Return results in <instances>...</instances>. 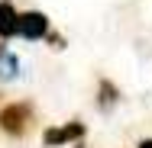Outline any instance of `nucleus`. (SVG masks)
<instances>
[{
  "label": "nucleus",
  "instance_id": "2",
  "mask_svg": "<svg viewBox=\"0 0 152 148\" xmlns=\"http://www.w3.org/2000/svg\"><path fill=\"white\" fill-rule=\"evenodd\" d=\"M84 132H88V126H84L81 119H68V122H61V126H49V129L42 132V145H45V148L75 145V142L84 139Z\"/></svg>",
  "mask_w": 152,
  "mask_h": 148
},
{
  "label": "nucleus",
  "instance_id": "3",
  "mask_svg": "<svg viewBox=\"0 0 152 148\" xmlns=\"http://www.w3.org/2000/svg\"><path fill=\"white\" fill-rule=\"evenodd\" d=\"M52 32V23L42 10H23L20 13V35L29 39V42H39V39H49Z\"/></svg>",
  "mask_w": 152,
  "mask_h": 148
},
{
  "label": "nucleus",
  "instance_id": "8",
  "mask_svg": "<svg viewBox=\"0 0 152 148\" xmlns=\"http://www.w3.org/2000/svg\"><path fill=\"white\" fill-rule=\"evenodd\" d=\"M136 148H152V139H142V142H139Z\"/></svg>",
  "mask_w": 152,
  "mask_h": 148
},
{
  "label": "nucleus",
  "instance_id": "9",
  "mask_svg": "<svg viewBox=\"0 0 152 148\" xmlns=\"http://www.w3.org/2000/svg\"><path fill=\"white\" fill-rule=\"evenodd\" d=\"M75 148H84V145H75Z\"/></svg>",
  "mask_w": 152,
  "mask_h": 148
},
{
  "label": "nucleus",
  "instance_id": "5",
  "mask_svg": "<svg viewBox=\"0 0 152 148\" xmlns=\"http://www.w3.org/2000/svg\"><path fill=\"white\" fill-rule=\"evenodd\" d=\"M117 103H120V90H117V84L107 81V77H100V81H97V110H100V113H110Z\"/></svg>",
  "mask_w": 152,
  "mask_h": 148
},
{
  "label": "nucleus",
  "instance_id": "6",
  "mask_svg": "<svg viewBox=\"0 0 152 148\" xmlns=\"http://www.w3.org/2000/svg\"><path fill=\"white\" fill-rule=\"evenodd\" d=\"M16 74H20V61H16V55H10V52L3 48V52H0V77H3V81H13Z\"/></svg>",
  "mask_w": 152,
  "mask_h": 148
},
{
  "label": "nucleus",
  "instance_id": "4",
  "mask_svg": "<svg viewBox=\"0 0 152 148\" xmlns=\"http://www.w3.org/2000/svg\"><path fill=\"white\" fill-rule=\"evenodd\" d=\"M20 35V10L10 0H0V39Z\"/></svg>",
  "mask_w": 152,
  "mask_h": 148
},
{
  "label": "nucleus",
  "instance_id": "7",
  "mask_svg": "<svg viewBox=\"0 0 152 148\" xmlns=\"http://www.w3.org/2000/svg\"><path fill=\"white\" fill-rule=\"evenodd\" d=\"M49 42H52V48H65V39L58 32H49Z\"/></svg>",
  "mask_w": 152,
  "mask_h": 148
},
{
  "label": "nucleus",
  "instance_id": "1",
  "mask_svg": "<svg viewBox=\"0 0 152 148\" xmlns=\"http://www.w3.org/2000/svg\"><path fill=\"white\" fill-rule=\"evenodd\" d=\"M32 122H36V113H32V103L26 100H16V103H7L0 110V129L10 135V139H23L32 132Z\"/></svg>",
  "mask_w": 152,
  "mask_h": 148
}]
</instances>
